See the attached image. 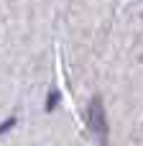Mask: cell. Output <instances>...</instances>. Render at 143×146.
<instances>
[{
    "label": "cell",
    "instance_id": "obj_1",
    "mask_svg": "<svg viewBox=\"0 0 143 146\" xmlns=\"http://www.w3.org/2000/svg\"><path fill=\"white\" fill-rule=\"evenodd\" d=\"M87 126H90V131L100 139V144L107 146V115H105L102 98H92V100H90V108H87Z\"/></svg>",
    "mask_w": 143,
    "mask_h": 146
},
{
    "label": "cell",
    "instance_id": "obj_2",
    "mask_svg": "<svg viewBox=\"0 0 143 146\" xmlns=\"http://www.w3.org/2000/svg\"><path fill=\"white\" fill-rule=\"evenodd\" d=\"M56 105H59V92H56V90H51V92L46 95L43 110H46V113H54V110H56Z\"/></svg>",
    "mask_w": 143,
    "mask_h": 146
},
{
    "label": "cell",
    "instance_id": "obj_3",
    "mask_svg": "<svg viewBox=\"0 0 143 146\" xmlns=\"http://www.w3.org/2000/svg\"><path fill=\"white\" fill-rule=\"evenodd\" d=\"M15 123H18V118H15V115H10V118H5V121L0 123V136H5V133H8V131H10V128H13Z\"/></svg>",
    "mask_w": 143,
    "mask_h": 146
}]
</instances>
